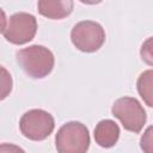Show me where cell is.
<instances>
[{
    "instance_id": "cell-1",
    "label": "cell",
    "mask_w": 153,
    "mask_h": 153,
    "mask_svg": "<svg viewBox=\"0 0 153 153\" xmlns=\"http://www.w3.org/2000/svg\"><path fill=\"white\" fill-rule=\"evenodd\" d=\"M17 62L22 69L33 79H42L54 68V54L44 45L33 44L17 51Z\"/></svg>"
},
{
    "instance_id": "cell-5",
    "label": "cell",
    "mask_w": 153,
    "mask_h": 153,
    "mask_svg": "<svg viewBox=\"0 0 153 153\" xmlns=\"http://www.w3.org/2000/svg\"><path fill=\"white\" fill-rule=\"evenodd\" d=\"M72 43L76 49L84 53H94L105 42V31L103 26L93 20H82L76 23L71 31Z\"/></svg>"
},
{
    "instance_id": "cell-12",
    "label": "cell",
    "mask_w": 153,
    "mask_h": 153,
    "mask_svg": "<svg viewBox=\"0 0 153 153\" xmlns=\"http://www.w3.org/2000/svg\"><path fill=\"white\" fill-rule=\"evenodd\" d=\"M79 1L82 4H86V5H96V4L102 2L103 0H79Z\"/></svg>"
},
{
    "instance_id": "cell-11",
    "label": "cell",
    "mask_w": 153,
    "mask_h": 153,
    "mask_svg": "<svg viewBox=\"0 0 153 153\" xmlns=\"http://www.w3.org/2000/svg\"><path fill=\"white\" fill-rule=\"evenodd\" d=\"M140 147L145 153H153V126H149L141 135Z\"/></svg>"
},
{
    "instance_id": "cell-10",
    "label": "cell",
    "mask_w": 153,
    "mask_h": 153,
    "mask_svg": "<svg viewBox=\"0 0 153 153\" xmlns=\"http://www.w3.org/2000/svg\"><path fill=\"white\" fill-rule=\"evenodd\" d=\"M140 56L146 65L153 66V36L147 38L142 43L140 49Z\"/></svg>"
},
{
    "instance_id": "cell-4",
    "label": "cell",
    "mask_w": 153,
    "mask_h": 153,
    "mask_svg": "<svg viewBox=\"0 0 153 153\" xmlns=\"http://www.w3.org/2000/svg\"><path fill=\"white\" fill-rule=\"evenodd\" d=\"M112 115L120 120L123 128L131 133H140L146 123L147 116L141 103L133 97H122L118 98L112 108Z\"/></svg>"
},
{
    "instance_id": "cell-13",
    "label": "cell",
    "mask_w": 153,
    "mask_h": 153,
    "mask_svg": "<svg viewBox=\"0 0 153 153\" xmlns=\"http://www.w3.org/2000/svg\"><path fill=\"white\" fill-rule=\"evenodd\" d=\"M152 108H153V105H152Z\"/></svg>"
},
{
    "instance_id": "cell-7",
    "label": "cell",
    "mask_w": 153,
    "mask_h": 153,
    "mask_svg": "<svg viewBox=\"0 0 153 153\" xmlns=\"http://www.w3.org/2000/svg\"><path fill=\"white\" fill-rule=\"evenodd\" d=\"M37 8L41 16L48 19H63L68 17L74 8L73 0H38Z\"/></svg>"
},
{
    "instance_id": "cell-3",
    "label": "cell",
    "mask_w": 153,
    "mask_h": 153,
    "mask_svg": "<svg viewBox=\"0 0 153 153\" xmlns=\"http://www.w3.org/2000/svg\"><path fill=\"white\" fill-rule=\"evenodd\" d=\"M55 121L51 114L43 109H31L26 111L20 121V133L31 141H43L54 130Z\"/></svg>"
},
{
    "instance_id": "cell-8",
    "label": "cell",
    "mask_w": 153,
    "mask_h": 153,
    "mask_svg": "<svg viewBox=\"0 0 153 153\" xmlns=\"http://www.w3.org/2000/svg\"><path fill=\"white\" fill-rule=\"evenodd\" d=\"M120 127L112 120H102L94 128V141L103 148H110L116 145L120 137Z\"/></svg>"
},
{
    "instance_id": "cell-6",
    "label": "cell",
    "mask_w": 153,
    "mask_h": 153,
    "mask_svg": "<svg viewBox=\"0 0 153 153\" xmlns=\"http://www.w3.org/2000/svg\"><path fill=\"white\" fill-rule=\"evenodd\" d=\"M2 36L12 44L22 45L33 39L37 32V19L33 14L26 12H17L12 14L7 25L2 27Z\"/></svg>"
},
{
    "instance_id": "cell-9",
    "label": "cell",
    "mask_w": 153,
    "mask_h": 153,
    "mask_svg": "<svg viewBox=\"0 0 153 153\" xmlns=\"http://www.w3.org/2000/svg\"><path fill=\"white\" fill-rule=\"evenodd\" d=\"M136 88L140 97L143 99L145 104L153 105V69H147L142 72L136 81Z\"/></svg>"
},
{
    "instance_id": "cell-2",
    "label": "cell",
    "mask_w": 153,
    "mask_h": 153,
    "mask_svg": "<svg viewBox=\"0 0 153 153\" xmlns=\"http://www.w3.org/2000/svg\"><path fill=\"white\" fill-rule=\"evenodd\" d=\"M55 146L60 153H84L90 147V133L78 121L65 123L56 133Z\"/></svg>"
}]
</instances>
